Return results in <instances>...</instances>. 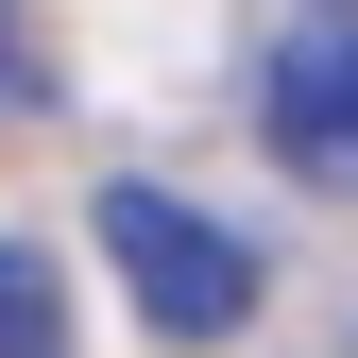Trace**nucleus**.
Masks as SVG:
<instances>
[{
  "label": "nucleus",
  "mask_w": 358,
  "mask_h": 358,
  "mask_svg": "<svg viewBox=\"0 0 358 358\" xmlns=\"http://www.w3.org/2000/svg\"><path fill=\"white\" fill-rule=\"evenodd\" d=\"M85 239H103V273L137 290L154 341H239L256 290H273V273H256V239H239V222H205L188 188H103V205H85Z\"/></svg>",
  "instance_id": "nucleus-1"
},
{
  "label": "nucleus",
  "mask_w": 358,
  "mask_h": 358,
  "mask_svg": "<svg viewBox=\"0 0 358 358\" xmlns=\"http://www.w3.org/2000/svg\"><path fill=\"white\" fill-rule=\"evenodd\" d=\"M273 171L290 188H358V34L341 17L273 34Z\"/></svg>",
  "instance_id": "nucleus-2"
},
{
  "label": "nucleus",
  "mask_w": 358,
  "mask_h": 358,
  "mask_svg": "<svg viewBox=\"0 0 358 358\" xmlns=\"http://www.w3.org/2000/svg\"><path fill=\"white\" fill-rule=\"evenodd\" d=\"M0 358H69V273H52V239H0Z\"/></svg>",
  "instance_id": "nucleus-3"
},
{
  "label": "nucleus",
  "mask_w": 358,
  "mask_h": 358,
  "mask_svg": "<svg viewBox=\"0 0 358 358\" xmlns=\"http://www.w3.org/2000/svg\"><path fill=\"white\" fill-rule=\"evenodd\" d=\"M0 103H34V52H17V17H0Z\"/></svg>",
  "instance_id": "nucleus-4"
},
{
  "label": "nucleus",
  "mask_w": 358,
  "mask_h": 358,
  "mask_svg": "<svg viewBox=\"0 0 358 358\" xmlns=\"http://www.w3.org/2000/svg\"><path fill=\"white\" fill-rule=\"evenodd\" d=\"M307 17H341V0H307Z\"/></svg>",
  "instance_id": "nucleus-5"
}]
</instances>
